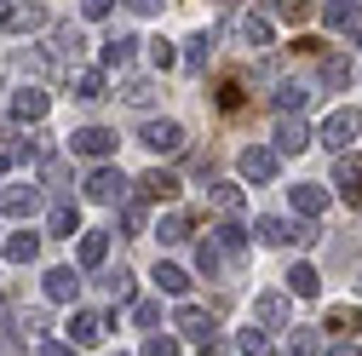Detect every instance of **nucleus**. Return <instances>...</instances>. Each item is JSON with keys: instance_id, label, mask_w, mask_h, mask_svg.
<instances>
[{"instance_id": "aec40b11", "label": "nucleus", "mask_w": 362, "mask_h": 356, "mask_svg": "<svg viewBox=\"0 0 362 356\" xmlns=\"http://www.w3.org/2000/svg\"><path fill=\"white\" fill-rule=\"evenodd\" d=\"M351 81H356L351 58H345V52H328V58H322V86H328V93H345Z\"/></svg>"}, {"instance_id": "37998d69", "label": "nucleus", "mask_w": 362, "mask_h": 356, "mask_svg": "<svg viewBox=\"0 0 362 356\" xmlns=\"http://www.w3.org/2000/svg\"><path fill=\"white\" fill-rule=\"evenodd\" d=\"M139 356H178V339H173V333H150Z\"/></svg>"}, {"instance_id": "ea45409f", "label": "nucleus", "mask_w": 362, "mask_h": 356, "mask_svg": "<svg viewBox=\"0 0 362 356\" xmlns=\"http://www.w3.org/2000/svg\"><path fill=\"white\" fill-rule=\"evenodd\" d=\"M150 64H156V69H178V64H185V52H178L173 40H150Z\"/></svg>"}, {"instance_id": "20e7f679", "label": "nucleus", "mask_w": 362, "mask_h": 356, "mask_svg": "<svg viewBox=\"0 0 362 356\" xmlns=\"http://www.w3.org/2000/svg\"><path fill=\"white\" fill-rule=\"evenodd\" d=\"M139 144L150 150V155H178V150H185V126H178V121H144V132H139Z\"/></svg>"}, {"instance_id": "423d86ee", "label": "nucleus", "mask_w": 362, "mask_h": 356, "mask_svg": "<svg viewBox=\"0 0 362 356\" xmlns=\"http://www.w3.org/2000/svg\"><path fill=\"white\" fill-rule=\"evenodd\" d=\"M47 109H52V98L40 93V86H18V93L6 98V115H12L18 126H35V121H47Z\"/></svg>"}, {"instance_id": "a18cd8bd", "label": "nucleus", "mask_w": 362, "mask_h": 356, "mask_svg": "<svg viewBox=\"0 0 362 356\" xmlns=\"http://www.w3.org/2000/svg\"><path fill=\"white\" fill-rule=\"evenodd\" d=\"M121 225H127V236H139V230H144V207L127 201V218H121Z\"/></svg>"}, {"instance_id": "7c9ffc66", "label": "nucleus", "mask_w": 362, "mask_h": 356, "mask_svg": "<svg viewBox=\"0 0 362 356\" xmlns=\"http://www.w3.org/2000/svg\"><path fill=\"white\" fill-rule=\"evenodd\" d=\"M47 225H52V236H64V242H69V236H81V213H75L69 201H58V207L47 213Z\"/></svg>"}, {"instance_id": "bb28decb", "label": "nucleus", "mask_w": 362, "mask_h": 356, "mask_svg": "<svg viewBox=\"0 0 362 356\" xmlns=\"http://www.w3.org/2000/svg\"><path fill=\"white\" fill-rule=\"evenodd\" d=\"M213 242H218L224 253H230V259H242V253H247V225H236V218H224Z\"/></svg>"}, {"instance_id": "a878e982", "label": "nucleus", "mask_w": 362, "mask_h": 356, "mask_svg": "<svg viewBox=\"0 0 362 356\" xmlns=\"http://www.w3.org/2000/svg\"><path fill=\"white\" fill-rule=\"evenodd\" d=\"M178 333H190V339H207V333H213L207 310H202V304H178Z\"/></svg>"}, {"instance_id": "79ce46f5", "label": "nucleus", "mask_w": 362, "mask_h": 356, "mask_svg": "<svg viewBox=\"0 0 362 356\" xmlns=\"http://www.w3.org/2000/svg\"><path fill=\"white\" fill-rule=\"evenodd\" d=\"M104 287H110V299H115V304H132V276H127V271H110V276H104Z\"/></svg>"}, {"instance_id": "393cba45", "label": "nucleus", "mask_w": 362, "mask_h": 356, "mask_svg": "<svg viewBox=\"0 0 362 356\" xmlns=\"http://www.w3.org/2000/svg\"><path fill=\"white\" fill-rule=\"evenodd\" d=\"M40 23H47L40 6H12V18L0 23V35H29V29H40Z\"/></svg>"}, {"instance_id": "0eeeda50", "label": "nucleus", "mask_w": 362, "mask_h": 356, "mask_svg": "<svg viewBox=\"0 0 362 356\" xmlns=\"http://www.w3.org/2000/svg\"><path fill=\"white\" fill-rule=\"evenodd\" d=\"M334 190H339L345 207H362V155H356V150H345V155L334 161Z\"/></svg>"}, {"instance_id": "f8f14e48", "label": "nucleus", "mask_w": 362, "mask_h": 356, "mask_svg": "<svg viewBox=\"0 0 362 356\" xmlns=\"http://www.w3.org/2000/svg\"><path fill=\"white\" fill-rule=\"evenodd\" d=\"M253 236H259L264 247H288V242H299V218H276V213H270V218L253 225Z\"/></svg>"}, {"instance_id": "09e8293b", "label": "nucleus", "mask_w": 362, "mask_h": 356, "mask_svg": "<svg viewBox=\"0 0 362 356\" xmlns=\"http://www.w3.org/2000/svg\"><path fill=\"white\" fill-rule=\"evenodd\" d=\"M202 356H230V339H218V333H207V339H202Z\"/></svg>"}, {"instance_id": "c03bdc74", "label": "nucleus", "mask_w": 362, "mask_h": 356, "mask_svg": "<svg viewBox=\"0 0 362 356\" xmlns=\"http://www.w3.org/2000/svg\"><path fill=\"white\" fill-rule=\"evenodd\" d=\"M115 6H121V0H81V18H86V23H104Z\"/></svg>"}, {"instance_id": "7ed1b4c3", "label": "nucleus", "mask_w": 362, "mask_h": 356, "mask_svg": "<svg viewBox=\"0 0 362 356\" xmlns=\"http://www.w3.org/2000/svg\"><path fill=\"white\" fill-rule=\"evenodd\" d=\"M69 155L110 161V155H115V132H110V126H75V132H69Z\"/></svg>"}, {"instance_id": "dca6fc26", "label": "nucleus", "mask_w": 362, "mask_h": 356, "mask_svg": "<svg viewBox=\"0 0 362 356\" xmlns=\"http://www.w3.org/2000/svg\"><path fill=\"white\" fill-rule=\"evenodd\" d=\"M0 253H6V264H35L40 259V236L35 230H12L6 242H0Z\"/></svg>"}, {"instance_id": "c9c22d12", "label": "nucleus", "mask_w": 362, "mask_h": 356, "mask_svg": "<svg viewBox=\"0 0 362 356\" xmlns=\"http://www.w3.org/2000/svg\"><path fill=\"white\" fill-rule=\"evenodd\" d=\"M322 23H328V29H351V23H356V0H328V6H322Z\"/></svg>"}, {"instance_id": "6ab92c4d", "label": "nucleus", "mask_w": 362, "mask_h": 356, "mask_svg": "<svg viewBox=\"0 0 362 356\" xmlns=\"http://www.w3.org/2000/svg\"><path fill=\"white\" fill-rule=\"evenodd\" d=\"M104 339V316L98 310H75L69 316V345H98Z\"/></svg>"}, {"instance_id": "2eb2a0df", "label": "nucleus", "mask_w": 362, "mask_h": 356, "mask_svg": "<svg viewBox=\"0 0 362 356\" xmlns=\"http://www.w3.org/2000/svg\"><path fill=\"white\" fill-rule=\"evenodd\" d=\"M104 259H110V230H86L81 247H75V264H81V271H98Z\"/></svg>"}, {"instance_id": "a211bd4d", "label": "nucleus", "mask_w": 362, "mask_h": 356, "mask_svg": "<svg viewBox=\"0 0 362 356\" xmlns=\"http://www.w3.org/2000/svg\"><path fill=\"white\" fill-rule=\"evenodd\" d=\"M150 276H156V287L173 293V299H185V293H190V271H185V264H173V259H161Z\"/></svg>"}, {"instance_id": "49530a36", "label": "nucleus", "mask_w": 362, "mask_h": 356, "mask_svg": "<svg viewBox=\"0 0 362 356\" xmlns=\"http://www.w3.org/2000/svg\"><path fill=\"white\" fill-rule=\"evenodd\" d=\"M121 6H127V12H139V18H156L167 0H121Z\"/></svg>"}, {"instance_id": "58836bf2", "label": "nucleus", "mask_w": 362, "mask_h": 356, "mask_svg": "<svg viewBox=\"0 0 362 356\" xmlns=\"http://www.w3.org/2000/svg\"><path fill=\"white\" fill-rule=\"evenodd\" d=\"M236 350H242V356H270V333H264V328H242Z\"/></svg>"}, {"instance_id": "e433bc0d", "label": "nucleus", "mask_w": 362, "mask_h": 356, "mask_svg": "<svg viewBox=\"0 0 362 356\" xmlns=\"http://www.w3.org/2000/svg\"><path fill=\"white\" fill-rule=\"evenodd\" d=\"M121 98H127V104H139V109H144V104L156 98V81H150V75H132V81L121 86Z\"/></svg>"}, {"instance_id": "473e14b6", "label": "nucleus", "mask_w": 362, "mask_h": 356, "mask_svg": "<svg viewBox=\"0 0 362 356\" xmlns=\"http://www.w3.org/2000/svg\"><path fill=\"white\" fill-rule=\"evenodd\" d=\"M259 12H270V18H276V23H299V18L310 12V0H264Z\"/></svg>"}, {"instance_id": "ddd939ff", "label": "nucleus", "mask_w": 362, "mask_h": 356, "mask_svg": "<svg viewBox=\"0 0 362 356\" xmlns=\"http://www.w3.org/2000/svg\"><path fill=\"white\" fill-rule=\"evenodd\" d=\"M40 287H47V299H52V304H69V299L81 293V271H69V264H52Z\"/></svg>"}, {"instance_id": "1a4fd4ad", "label": "nucleus", "mask_w": 362, "mask_h": 356, "mask_svg": "<svg viewBox=\"0 0 362 356\" xmlns=\"http://www.w3.org/2000/svg\"><path fill=\"white\" fill-rule=\"evenodd\" d=\"M310 138H316V132L305 126V115H282L276 121V144H270V150H276V155H299Z\"/></svg>"}, {"instance_id": "5701e85b", "label": "nucleus", "mask_w": 362, "mask_h": 356, "mask_svg": "<svg viewBox=\"0 0 362 356\" xmlns=\"http://www.w3.org/2000/svg\"><path fill=\"white\" fill-rule=\"evenodd\" d=\"M213 47H218V40H213V29L190 35V40H185V69H207V64H213Z\"/></svg>"}, {"instance_id": "f704fd0d", "label": "nucleus", "mask_w": 362, "mask_h": 356, "mask_svg": "<svg viewBox=\"0 0 362 356\" xmlns=\"http://www.w3.org/2000/svg\"><path fill=\"white\" fill-rule=\"evenodd\" d=\"M196 271L202 276H218L224 271V247L218 242H196Z\"/></svg>"}, {"instance_id": "6e6552de", "label": "nucleus", "mask_w": 362, "mask_h": 356, "mask_svg": "<svg viewBox=\"0 0 362 356\" xmlns=\"http://www.w3.org/2000/svg\"><path fill=\"white\" fill-rule=\"evenodd\" d=\"M236 40L247 52H270V47H276V18H270V12H247L236 23Z\"/></svg>"}, {"instance_id": "4be33fe9", "label": "nucleus", "mask_w": 362, "mask_h": 356, "mask_svg": "<svg viewBox=\"0 0 362 356\" xmlns=\"http://www.w3.org/2000/svg\"><path fill=\"white\" fill-rule=\"evenodd\" d=\"M288 293H299V299H316V293H322V276H316V264H293V271H288Z\"/></svg>"}, {"instance_id": "a19ab883", "label": "nucleus", "mask_w": 362, "mask_h": 356, "mask_svg": "<svg viewBox=\"0 0 362 356\" xmlns=\"http://www.w3.org/2000/svg\"><path fill=\"white\" fill-rule=\"evenodd\" d=\"M288 356H322V339H316V328H299L288 339Z\"/></svg>"}, {"instance_id": "39448f33", "label": "nucleus", "mask_w": 362, "mask_h": 356, "mask_svg": "<svg viewBox=\"0 0 362 356\" xmlns=\"http://www.w3.org/2000/svg\"><path fill=\"white\" fill-rule=\"evenodd\" d=\"M276 167H282V155H276V150H264V144H247L242 161H236L242 184H270V178H276Z\"/></svg>"}, {"instance_id": "412c9836", "label": "nucleus", "mask_w": 362, "mask_h": 356, "mask_svg": "<svg viewBox=\"0 0 362 356\" xmlns=\"http://www.w3.org/2000/svg\"><path fill=\"white\" fill-rule=\"evenodd\" d=\"M139 47H144V40L121 29V35H110V40H104V64H110V69H121V64H132V52H139Z\"/></svg>"}, {"instance_id": "72a5a7b5", "label": "nucleus", "mask_w": 362, "mask_h": 356, "mask_svg": "<svg viewBox=\"0 0 362 356\" xmlns=\"http://www.w3.org/2000/svg\"><path fill=\"white\" fill-rule=\"evenodd\" d=\"M156 236H161L167 247H178V242H190V218H185V213H167L161 225H156Z\"/></svg>"}, {"instance_id": "9b49d317", "label": "nucleus", "mask_w": 362, "mask_h": 356, "mask_svg": "<svg viewBox=\"0 0 362 356\" xmlns=\"http://www.w3.org/2000/svg\"><path fill=\"white\" fill-rule=\"evenodd\" d=\"M288 201H293L299 218H322L328 213V190L322 184H288Z\"/></svg>"}, {"instance_id": "8fccbe9b", "label": "nucleus", "mask_w": 362, "mask_h": 356, "mask_svg": "<svg viewBox=\"0 0 362 356\" xmlns=\"http://www.w3.org/2000/svg\"><path fill=\"white\" fill-rule=\"evenodd\" d=\"M328 356H362V350H356V345H339V350H328Z\"/></svg>"}, {"instance_id": "2f4dec72", "label": "nucleus", "mask_w": 362, "mask_h": 356, "mask_svg": "<svg viewBox=\"0 0 362 356\" xmlns=\"http://www.w3.org/2000/svg\"><path fill=\"white\" fill-rule=\"evenodd\" d=\"M328 328H334V333H345V339H356V333H362V310L334 304V310H328Z\"/></svg>"}, {"instance_id": "c85d7f7f", "label": "nucleus", "mask_w": 362, "mask_h": 356, "mask_svg": "<svg viewBox=\"0 0 362 356\" xmlns=\"http://www.w3.org/2000/svg\"><path fill=\"white\" fill-rule=\"evenodd\" d=\"M81 47H86V35H81V23H58V29H52V52H58V58H75Z\"/></svg>"}, {"instance_id": "4c0bfd02", "label": "nucleus", "mask_w": 362, "mask_h": 356, "mask_svg": "<svg viewBox=\"0 0 362 356\" xmlns=\"http://www.w3.org/2000/svg\"><path fill=\"white\" fill-rule=\"evenodd\" d=\"M132 328H150L156 333L161 328V304L156 299H132Z\"/></svg>"}, {"instance_id": "3c124183", "label": "nucleus", "mask_w": 362, "mask_h": 356, "mask_svg": "<svg viewBox=\"0 0 362 356\" xmlns=\"http://www.w3.org/2000/svg\"><path fill=\"white\" fill-rule=\"evenodd\" d=\"M6 18H12V0H0V23H6Z\"/></svg>"}, {"instance_id": "f3484780", "label": "nucleus", "mask_w": 362, "mask_h": 356, "mask_svg": "<svg viewBox=\"0 0 362 356\" xmlns=\"http://www.w3.org/2000/svg\"><path fill=\"white\" fill-rule=\"evenodd\" d=\"M253 316H259L264 333L282 328V322H288V293H259V299H253Z\"/></svg>"}, {"instance_id": "b1692460", "label": "nucleus", "mask_w": 362, "mask_h": 356, "mask_svg": "<svg viewBox=\"0 0 362 356\" xmlns=\"http://www.w3.org/2000/svg\"><path fill=\"white\" fill-rule=\"evenodd\" d=\"M75 98H81V104H98V98H110V81H104V69H81V75H75Z\"/></svg>"}, {"instance_id": "f03ea898", "label": "nucleus", "mask_w": 362, "mask_h": 356, "mask_svg": "<svg viewBox=\"0 0 362 356\" xmlns=\"http://www.w3.org/2000/svg\"><path fill=\"white\" fill-rule=\"evenodd\" d=\"M316 138H322V144H328L334 155H345V150H351V144L362 138V109H334V115H328L322 126H316Z\"/></svg>"}, {"instance_id": "4468645a", "label": "nucleus", "mask_w": 362, "mask_h": 356, "mask_svg": "<svg viewBox=\"0 0 362 356\" xmlns=\"http://www.w3.org/2000/svg\"><path fill=\"white\" fill-rule=\"evenodd\" d=\"M270 104H276V115H305V104H310V86H305V81H276Z\"/></svg>"}, {"instance_id": "de8ad7c7", "label": "nucleus", "mask_w": 362, "mask_h": 356, "mask_svg": "<svg viewBox=\"0 0 362 356\" xmlns=\"http://www.w3.org/2000/svg\"><path fill=\"white\" fill-rule=\"evenodd\" d=\"M75 350H81V345H69V339H47L35 356H75Z\"/></svg>"}, {"instance_id": "603ef678", "label": "nucleus", "mask_w": 362, "mask_h": 356, "mask_svg": "<svg viewBox=\"0 0 362 356\" xmlns=\"http://www.w3.org/2000/svg\"><path fill=\"white\" fill-rule=\"evenodd\" d=\"M6 161H12V155H0V172H6Z\"/></svg>"}, {"instance_id": "9d476101", "label": "nucleus", "mask_w": 362, "mask_h": 356, "mask_svg": "<svg viewBox=\"0 0 362 356\" xmlns=\"http://www.w3.org/2000/svg\"><path fill=\"white\" fill-rule=\"evenodd\" d=\"M0 213H6V218L40 213V190H35V184H0Z\"/></svg>"}, {"instance_id": "c756f323", "label": "nucleus", "mask_w": 362, "mask_h": 356, "mask_svg": "<svg viewBox=\"0 0 362 356\" xmlns=\"http://www.w3.org/2000/svg\"><path fill=\"white\" fill-rule=\"evenodd\" d=\"M207 201H213V213L236 218V213H242V184H213V190H207Z\"/></svg>"}, {"instance_id": "f257e3e1", "label": "nucleus", "mask_w": 362, "mask_h": 356, "mask_svg": "<svg viewBox=\"0 0 362 356\" xmlns=\"http://www.w3.org/2000/svg\"><path fill=\"white\" fill-rule=\"evenodd\" d=\"M86 201H104V207H127L132 201V178L121 172V167H93L86 172Z\"/></svg>"}, {"instance_id": "cd10ccee", "label": "nucleus", "mask_w": 362, "mask_h": 356, "mask_svg": "<svg viewBox=\"0 0 362 356\" xmlns=\"http://www.w3.org/2000/svg\"><path fill=\"white\" fill-rule=\"evenodd\" d=\"M139 184H144V196H150V201H173V196H178V178H173V172H161V167H156V172H144Z\"/></svg>"}]
</instances>
